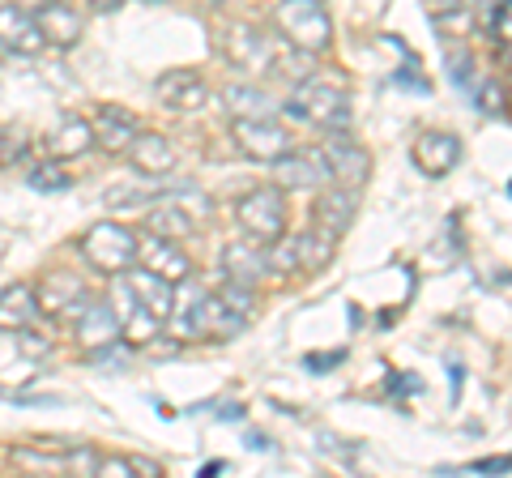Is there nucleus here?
<instances>
[{"mask_svg": "<svg viewBox=\"0 0 512 478\" xmlns=\"http://www.w3.org/2000/svg\"><path fill=\"white\" fill-rule=\"evenodd\" d=\"M325 158H329V171H333V180H342L346 188H355V184H363L367 180V150L363 146H355L350 137H342V133H333L329 137V146H325Z\"/></svg>", "mask_w": 512, "mask_h": 478, "instance_id": "17", "label": "nucleus"}, {"mask_svg": "<svg viewBox=\"0 0 512 478\" xmlns=\"http://www.w3.org/2000/svg\"><path fill=\"white\" fill-rule=\"evenodd\" d=\"M235 146L244 150L248 158H256V163H274V158H282L286 150H295L291 133L282 129V124L269 116V120H235Z\"/></svg>", "mask_w": 512, "mask_h": 478, "instance_id": "5", "label": "nucleus"}, {"mask_svg": "<svg viewBox=\"0 0 512 478\" xmlns=\"http://www.w3.org/2000/svg\"><path fill=\"white\" fill-rule=\"evenodd\" d=\"M222 103H227V111L235 120H269V116H278L274 99H269L265 90H256V86H244V82L222 90Z\"/></svg>", "mask_w": 512, "mask_h": 478, "instance_id": "23", "label": "nucleus"}, {"mask_svg": "<svg viewBox=\"0 0 512 478\" xmlns=\"http://www.w3.org/2000/svg\"><path fill=\"white\" fill-rule=\"evenodd\" d=\"M338 363H346V350H329V355H308V359H303V368H308V372H325V368H338Z\"/></svg>", "mask_w": 512, "mask_h": 478, "instance_id": "35", "label": "nucleus"}, {"mask_svg": "<svg viewBox=\"0 0 512 478\" xmlns=\"http://www.w3.org/2000/svg\"><path fill=\"white\" fill-rule=\"evenodd\" d=\"M274 180L278 188H329L333 171L325 150H286L274 158Z\"/></svg>", "mask_w": 512, "mask_h": 478, "instance_id": "6", "label": "nucleus"}, {"mask_svg": "<svg viewBox=\"0 0 512 478\" xmlns=\"http://www.w3.org/2000/svg\"><path fill=\"white\" fill-rule=\"evenodd\" d=\"M39 321V299L26 282H13L0 291V333H18Z\"/></svg>", "mask_w": 512, "mask_h": 478, "instance_id": "19", "label": "nucleus"}, {"mask_svg": "<svg viewBox=\"0 0 512 478\" xmlns=\"http://www.w3.org/2000/svg\"><path fill=\"white\" fill-rule=\"evenodd\" d=\"M146 227L154 231V235H167V239H184V235H192V227H197V222H192L184 210H175L171 201H158L154 210H150V218H146Z\"/></svg>", "mask_w": 512, "mask_h": 478, "instance_id": "25", "label": "nucleus"}, {"mask_svg": "<svg viewBox=\"0 0 512 478\" xmlns=\"http://www.w3.org/2000/svg\"><path fill=\"white\" fill-rule=\"evenodd\" d=\"M478 107H483L487 116H504V86H495V82L478 86Z\"/></svg>", "mask_w": 512, "mask_h": 478, "instance_id": "32", "label": "nucleus"}, {"mask_svg": "<svg viewBox=\"0 0 512 478\" xmlns=\"http://www.w3.org/2000/svg\"><path fill=\"white\" fill-rule=\"evenodd\" d=\"M278 26H282V35L308 56L325 52L333 39V22L320 0H278Z\"/></svg>", "mask_w": 512, "mask_h": 478, "instance_id": "2", "label": "nucleus"}, {"mask_svg": "<svg viewBox=\"0 0 512 478\" xmlns=\"http://www.w3.org/2000/svg\"><path fill=\"white\" fill-rule=\"evenodd\" d=\"M222 274H227V282L256 286L269 274V257L261 252L256 239H235V244L222 248Z\"/></svg>", "mask_w": 512, "mask_h": 478, "instance_id": "14", "label": "nucleus"}, {"mask_svg": "<svg viewBox=\"0 0 512 478\" xmlns=\"http://www.w3.org/2000/svg\"><path fill=\"white\" fill-rule=\"evenodd\" d=\"M124 158H128V163H133L141 175H171V167H175L171 141H167L163 133H146V129H137L133 146L124 150Z\"/></svg>", "mask_w": 512, "mask_h": 478, "instance_id": "16", "label": "nucleus"}, {"mask_svg": "<svg viewBox=\"0 0 512 478\" xmlns=\"http://www.w3.org/2000/svg\"><path fill=\"white\" fill-rule=\"evenodd\" d=\"M355 210H359V201L355 193L342 184V188H329V193H320L316 201V222L325 227L329 235H346L350 231V222H355Z\"/></svg>", "mask_w": 512, "mask_h": 478, "instance_id": "22", "label": "nucleus"}, {"mask_svg": "<svg viewBox=\"0 0 512 478\" xmlns=\"http://www.w3.org/2000/svg\"><path fill=\"white\" fill-rule=\"evenodd\" d=\"M205 5H210V9H222V5H231V0H205Z\"/></svg>", "mask_w": 512, "mask_h": 478, "instance_id": "44", "label": "nucleus"}, {"mask_svg": "<svg viewBox=\"0 0 512 478\" xmlns=\"http://www.w3.org/2000/svg\"><path fill=\"white\" fill-rule=\"evenodd\" d=\"M39 308H47V312H56V316H77L86 308V282L77 278V274H69V269H52V274L43 278V286H39Z\"/></svg>", "mask_w": 512, "mask_h": 478, "instance_id": "12", "label": "nucleus"}, {"mask_svg": "<svg viewBox=\"0 0 512 478\" xmlns=\"http://www.w3.org/2000/svg\"><path fill=\"white\" fill-rule=\"evenodd\" d=\"M128 461H133V470L141 478H158V461H150V457H128Z\"/></svg>", "mask_w": 512, "mask_h": 478, "instance_id": "37", "label": "nucleus"}, {"mask_svg": "<svg viewBox=\"0 0 512 478\" xmlns=\"http://www.w3.org/2000/svg\"><path fill=\"white\" fill-rule=\"evenodd\" d=\"M384 389H389V393H419L423 380L419 376H406V372H389V376H384Z\"/></svg>", "mask_w": 512, "mask_h": 478, "instance_id": "34", "label": "nucleus"}, {"mask_svg": "<svg viewBox=\"0 0 512 478\" xmlns=\"http://www.w3.org/2000/svg\"><path fill=\"white\" fill-rule=\"evenodd\" d=\"M158 201H171L175 210H184L192 222H201V218H210L214 214V201L201 193V188H192V184H184V188H175V193H163Z\"/></svg>", "mask_w": 512, "mask_h": 478, "instance_id": "26", "label": "nucleus"}, {"mask_svg": "<svg viewBox=\"0 0 512 478\" xmlns=\"http://www.w3.org/2000/svg\"><path fill=\"white\" fill-rule=\"evenodd\" d=\"M94 150V124L86 116H64L56 133H47V154L52 158H77Z\"/></svg>", "mask_w": 512, "mask_h": 478, "instance_id": "21", "label": "nucleus"}, {"mask_svg": "<svg viewBox=\"0 0 512 478\" xmlns=\"http://www.w3.org/2000/svg\"><path fill=\"white\" fill-rule=\"evenodd\" d=\"M244 444H248V449H261V453H265V449H269V440H265V436H256V432H252V436H248V440H244Z\"/></svg>", "mask_w": 512, "mask_h": 478, "instance_id": "42", "label": "nucleus"}, {"mask_svg": "<svg viewBox=\"0 0 512 478\" xmlns=\"http://www.w3.org/2000/svg\"><path fill=\"white\" fill-rule=\"evenodd\" d=\"M35 22L43 30V39L52 47H73L82 39V13H77L69 0H43L35 9Z\"/></svg>", "mask_w": 512, "mask_h": 478, "instance_id": "15", "label": "nucleus"}, {"mask_svg": "<svg viewBox=\"0 0 512 478\" xmlns=\"http://www.w3.org/2000/svg\"><path fill=\"white\" fill-rule=\"evenodd\" d=\"M116 338H120V321H116V312H111V304H90L86 299V308L77 312V342L94 350V346L116 342Z\"/></svg>", "mask_w": 512, "mask_h": 478, "instance_id": "20", "label": "nucleus"}, {"mask_svg": "<svg viewBox=\"0 0 512 478\" xmlns=\"http://www.w3.org/2000/svg\"><path fill=\"white\" fill-rule=\"evenodd\" d=\"M333 244H338V235H329V231H303V235H295V261H299L303 274L325 269L333 261Z\"/></svg>", "mask_w": 512, "mask_h": 478, "instance_id": "24", "label": "nucleus"}, {"mask_svg": "<svg viewBox=\"0 0 512 478\" xmlns=\"http://www.w3.org/2000/svg\"><path fill=\"white\" fill-rule=\"evenodd\" d=\"M90 5H94V9H99V13H111V9H120V5H124V0H90Z\"/></svg>", "mask_w": 512, "mask_h": 478, "instance_id": "41", "label": "nucleus"}, {"mask_svg": "<svg viewBox=\"0 0 512 478\" xmlns=\"http://www.w3.org/2000/svg\"><path fill=\"white\" fill-rule=\"evenodd\" d=\"M474 470H495V474H504V470H508V457H487V461H474Z\"/></svg>", "mask_w": 512, "mask_h": 478, "instance_id": "38", "label": "nucleus"}, {"mask_svg": "<svg viewBox=\"0 0 512 478\" xmlns=\"http://www.w3.org/2000/svg\"><path fill=\"white\" fill-rule=\"evenodd\" d=\"M0 52H5V47H0Z\"/></svg>", "mask_w": 512, "mask_h": 478, "instance_id": "45", "label": "nucleus"}, {"mask_svg": "<svg viewBox=\"0 0 512 478\" xmlns=\"http://www.w3.org/2000/svg\"><path fill=\"white\" fill-rule=\"evenodd\" d=\"M137 261L154 269L158 278H167V282H184L192 278V261H188V252L180 248V239H167V235H141L137 239Z\"/></svg>", "mask_w": 512, "mask_h": 478, "instance_id": "7", "label": "nucleus"}, {"mask_svg": "<svg viewBox=\"0 0 512 478\" xmlns=\"http://www.w3.org/2000/svg\"><path fill=\"white\" fill-rule=\"evenodd\" d=\"M154 99L167 111H201L210 90H205V77L197 69H171L154 82Z\"/></svg>", "mask_w": 512, "mask_h": 478, "instance_id": "9", "label": "nucleus"}, {"mask_svg": "<svg viewBox=\"0 0 512 478\" xmlns=\"http://www.w3.org/2000/svg\"><path fill=\"white\" fill-rule=\"evenodd\" d=\"M90 124H94V146L107 150V154H124L137 137L133 111H120V107H103L99 120H90Z\"/></svg>", "mask_w": 512, "mask_h": 478, "instance_id": "18", "label": "nucleus"}, {"mask_svg": "<svg viewBox=\"0 0 512 478\" xmlns=\"http://www.w3.org/2000/svg\"><path fill=\"white\" fill-rule=\"evenodd\" d=\"M286 116H299L325 133H350V94L325 77H308L286 99Z\"/></svg>", "mask_w": 512, "mask_h": 478, "instance_id": "1", "label": "nucleus"}, {"mask_svg": "<svg viewBox=\"0 0 512 478\" xmlns=\"http://www.w3.org/2000/svg\"><path fill=\"white\" fill-rule=\"evenodd\" d=\"M414 163H419L423 175H431V180H440V175H448L457 163H461V137L453 133H419V141H414Z\"/></svg>", "mask_w": 512, "mask_h": 478, "instance_id": "13", "label": "nucleus"}, {"mask_svg": "<svg viewBox=\"0 0 512 478\" xmlns=\"http://www.w3.org/2000/svg\"><path fill=\"white\" fill-rule=\"evenodd\" d=\"M0 47L18 56H39L47 39L35 22V13H26L22 5H0Z\"/></svg>", "mask_w": 512, "mask_h": 478, "instance_id": "10", "label": "nucleus"}, {"mask_svg": "<svg viewBox=\"0 0 512 478\" xmlns=\"http://www.w3.org/2000/svg\"><path fill=\"white\" fill-rule=\"evenodd\" d=\"M393 86H406V90H419V94H427L431 86L423 82L419 73H414V60H406V69L402 73H393Z\"/></svg>", "mask_w": 512, "mask_h": 478, "instance_id": "36", "label": "nucleus"}, {"mask_svg": "<svg viewBox=\"0 0 512 478\" xmlns=\"http://www.w3.org/2000/svg\"><path fill=\"white\" fill-rule=\"evenodd\" d=\"M69 5H73V0H69Z\"/></svg>", "mask_w": 512, "mask_h": 478, "instance_id": "46", "label": "nucleus"}, {"mask_svg": "<svg viewBox=\"0 0 512 478\" xmlns=\"http://www.w3.org/2000/svg\"><path fill=\"white\" fill-rule=\"evenodd\" d=\"M222 56H227L235 69H248V73H265L274 65V47H269V39L256 26H244V22H235L227 35H222Z\"/></svg>", "mask_w": 512, "mask_h": 478, "instance_id": "8", "label": "nucleus"}, {"mask_svg": "<svg viewBox=\"0 0 512 478\" xmlns=\"http://www.w3.org/2000/svg\"><path fill=\"white\" fill-rule=\"evenodd\" d=\"M448 376H453V397H457V389L466 385V368H461V363H448Z\"/></svg>", "mask_w": 512, "mask_h": 478, "instance_id": "39", "label": "nucleus"}, {"mask_svg": "<svg viewBox=\"0 0 512 478\" xmlns=\"http://www.w3.org/2000/svg\"><path fill=\"white\" fill-rule=\"evenodd\" d=\"M470 65H474V60H470L466 47H461V56L448 52V77H453L457 86H470Z\"/></svg>", "mask_w": 512, "mask_h": 478, "instance_id": "33", "label": "nucleus"}, {"mask_svg": "<svg viewBox=\"0 0 512 478\" xmlns=\"http://www.w3.org/2000/svg\"><path fill=\"white\" fill-rule=\"evenodd\" d=\"M82 252L99 274H120V269L137 261V235L120 227V222H94L82 239Z\"/></svg>", "mask_w": 512, "mask_h": 478, "instance_id": "3", "label": "nucleus"}, {"mask_svg": "<svg viewBox=\"0 0 512 478\" xmlns=\"http://www.w3.org/2000/svg\"><path fill=\"white\" fill-rule=\"evenodd\" d=\"M94 478H133V461L128 457H99Z\"/></svg>", "mask_w": 512, "mask_h": 478, "instance_id": "31", "label": "nucleus"}, {"mask_svg": "<svg viewBox=\"0 0 512 478\" xmlns=\"http://www.w3.org/2000/svg\"><path fill=\"white\" fill-rule=\"evenodd\" d=\"M457 0H436V5H431V13H440V9H453Z\"/></svg>", "mask_w": 512, "mask_h": 478, "instance_id": "43", "label": "nucleus"}, {"mask_svg": "<svg viewBox=\"0 0 512 478\" xmlns=\"http://www.w3.org/2000/svg\"><path fill=\"white\" fill-rule=\"evenodd\" d=\"M30 184H35L39 193H60V188H69L73 180H69V175H64L56 163H43V167L30 171Z\"/></svg>", "mask_w": 512, "mask_h": 478, "instance_id": "28", "label": "nucleus"}, {"mask_svg": "<svg viewBox=\"0 0 512 478\" xmlns=\"http://www.w3.org/2000/svg\"><path fill=\"white\" fill-rule=\"evenodd\" d=\"M18 350L26 359H47L52 355V338H43L35 329H18Z\"/></svg>", "mask_w": 512, "mask_h": 478, "instance_id": "30", "label": "nucleus"}, {"mask_svg": "<svg viewBox=\"0 0 512 478\" xmlns=\"http://www.w3.org/2000/svg\"><path fill=\"white\" fill-rule=\"evenodd\" d=\"M235 218L239 227L248 231V239L256 244H274V239L286 231V201L278 188H252L235 201Z\"/></svg>", "mask_w": 512, "mask_h": 478, "instance_id": "4", "label": "nucleus"}, {"mask_svg": "<svg viewBox=\"0 0 512 478\" xmlns=\"http://www.w3.org/2000/svg\"><path fill=\"white\" fill-rule=\"evenodd\" d=\"M86 359L90 363H99V368H124L128 363V342H107V346H94V350H86Z\"/></svg>", "mask_w": 512, "mask_h": 478, "instance_id": "29", "label": "nucleus"}, {"mask_svg": "<svg viewBox=\"0 0 512 478\" xmlns=\"http://www.w3.org/2000/svg\"><path fill=\"white\" fill-rule=\"evenodd\" d=\"M30 150V137L18 124H0V167H18Z\"/></svg>", "mask_w": 512, "mask_h": 478, "instance_id": "27", "label": "nucleus"}, {"mask_svg": "<svg viewBox=\"0 0 512 478\" xmlns=\"http://www.w3.org/2000/svg\"><path fill=\"white\" fill-rule=\"evenodd\" d=\"M120 274H124V282H128V291L137 295V304L167 325V316H171V308H175V282L158 278L154 269H146V265H141V269L128 265V269H120Z\"/></svg>", "mask_w": 512, "mask_h": 478, "instance_id": "11", "label": "nucleus"}, {"mask_svg": "<svg viewBox=\"0 0 512 478\" xmlns=\"http://www.w3.org/2000/svg\"><path fill=\"white\" fill-rule=\"evenodd\" d=\"M231 466H227V461H205V466H201V474L205 478H214V474H227Z\"/></svg>", "mask_w": 512, "mask_h": 478, "instance_id": "40", "label": "nucleus"}]
</instances>
